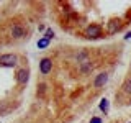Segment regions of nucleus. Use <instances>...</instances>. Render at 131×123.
Segmentation results:
<instances>
[{
	"label": "nucleus",
	"mask_w": 131,
	"mask_h": 123,
	"mask_svg": "<svg viewBox=\"0 0 131 123\" xmlns=\"http://www.w3.org/2000/svg\"><path fill=\"white\" fill-rule=\"evenodd\" d=\"M48 46H49V39H46V38H41V39L38 41V48H39V49L48 48Z\"/></svg>",
	"instance_id": "nucleus-9"
},
{
	"label": "nucleus",
	"mask_w": 131,
	"mask_h": 123,
	"mask_svg": "<svg viewBox=\"0 0 131 123\" xmlns=\"http://www.w3.org/2000/svg\"><path fill=\"white\" fill-rule=\"evenodd\" d=\"M123 89H125L128 94H131V79H129V80H126V84H125V87H123Z\"/></svg>",
	"instance_id": "nucleus-11"
},
{
	"label": "nucleus",
	"mask_w": 131,
	"mask_h": 123,
	"mask_svg": "<svg viewBox=\"0 0 131 123\" xmlns=\"http://www.w3.org/2000/svg\"><path fill=\"white\" fill-rule=\"evenodd\" d=\"M100 110L102 112H108V100H106V98H102L100 100Z\"/></svg>",
	"instance_id": "nucleus-8"
},
{
	"label": "nucleus",
	"mask_w": 131,
	"mask_h": 123,
	"mask_svg": "<svg viewBox=\"0 0 131 123\" xmlns=\"http://www.w3.org/2000/svg\"><path fill=\"white\" fill-rule=\"evenodd\" d=\"M44 38L51 41L52 38H54V31H52V30H46V33H44Z\"/></svg>",
	"instance_id": "nucleus-10"
},
{
	"label": "nucleus",
	"mask_w": 131,
	"mask_h": 123,
	"mask_svg": "<svg viewBox=\"0 0 131 123\" xmlns=\"http://www.w3.org/2000/svg\"><path fill=\"white\" fill-rule=\"evenodd\" d=\"M125 39H131V31H129V33H126V36H125Z\"/></svg>",
	"instance_id": "nucleus-13"
},
{
	"label": "nucleus",
	"mask_w": 131,
	"mask_h": 123,
	"mask_svg": "<svg viewBox=\"0 0 131 123\" xmlns=\"http://www.w3.org/2000/svg\"><path fill=\"white\" fill-rule=\"evenodd\" d=\"M85 35H87L89 38H98V36L102 35V28L98 26V25H90L87 30H85Z\"/></svg>",
	"instance_id": "nucleus-2"
},
{
	"label": "nucleus",
	"mask_w": 131,
	"mask_h": 123,
	"mask_svg": "<svg viewBox=\"0 0 131 123\" xmlns=\"http://www.w3.org/2000/svg\"><path fill=\"white\" fill-rule=\"evenodd\" d=\"M106 82H108V74L102 72V74H98V76H97V79H95V82H93V85H95V87H102V85H105Z\"/></svg>",
	"instance_id": "nucleus-5"
},
{
	"label": "nucleus",
	"mask_w": 131,
	"mask_h": 123,
	"mask_svg": "<svg viewBox=\"0 0 131 123\" xmlns=\"http://www.w3.org/2000/svg\"><path fill=\"white\" fill-rule=\"evenodd\" d=\"M51 67H52V63H51V59H49V57L41 59V63H39V71H41V74H48L49 71H51Z\"/></svg>",
	"instance_id": "nucleus-3"
},
{
	"label": "nucleus",
	"mask_w": 131,
	"mask_h": 123,
	"mask_svg": "<svg viewBox=\"0 0 131 123\" xmlns=\"http://www.w3.org/2000/svg\"><path fill=\"white\" fill-rule=\"evenodd\" d=\"M118 28H120V22H116V20H112V22H110V26H108V33L118 31Z\"/></svg>",
	"instance_id": "nucleus-7"
},
{
	"label": "nucleus",
	"mask_w": 131,
	"mask_h": 123,
	"mask_svg": "<svg viewBox=\"0 0 131 123\" xmlns=\"http://www.w3.org/2000/svg\"><path fill=\"white\" fill-rule=\"evenodd\" d=\"M28 69H20L18 72H16V80H18V84H26L28 82Z\"/></svg>",
	"instance_id": "nucleus-4"
},
{
	"label": "nucleus",
	"mask_w": 131,
	"mask_h": 123,
	"mask_svg": "<svg viewBox=\"0 0 131 123\" xmlns=\"http://www.w3.org/2000/svg\"><path fill=\"white\" fill-rule=\"evenodd\" d=\"M16 61H18V57L15 54H2L0 56V66H3V67H13V66H16Z\"/></svg>",
	"instance_id": "nucleus-1"
},
{
	"label": "nucleus",
	"mask_w": 131,
	"mask_h": 123,
	"mask_svg": "<svg viewBox=\"0 0 131 123\" xmlns=\"http://www.w3.org/2000/svg\"><path fill=\"white\" fill-rule=\"evenodd\" d=\"M12 35L15 36V38H21V36L25 35V30L21 26H18V25H16V26H13V30H12Z\"/></svg>",
	"instance_id": "nucleus-6"
},
{
	"label": "nucleus",
	"mask_w": 131,
	"mask_h": 123,
	"mask_svg": "<svg viewBox=\"0 0 131 123\" xmlns=\"http://www.w3.org/2000/svg\"><path fill=\"white\" fill-rule=\"evenodd\" d=\"M90 123H102V120L98 117H95V118H92V120H90Z\"/></svg>",
	"instance_id": "nucleus-12"
}]
</instances>
